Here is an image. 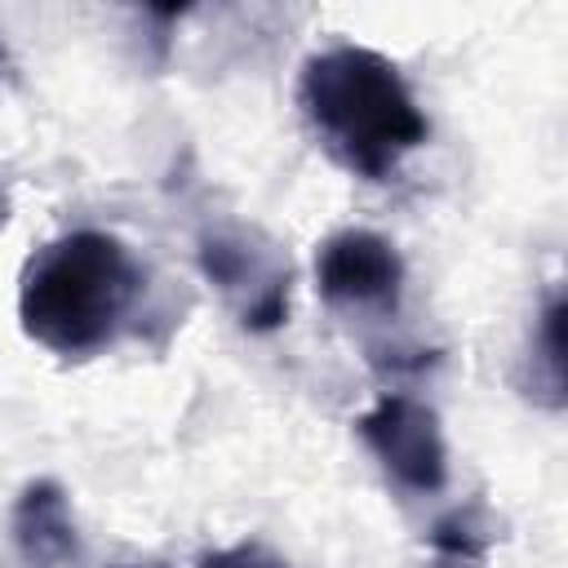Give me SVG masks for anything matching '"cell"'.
<instances>
[{
  "instance_id": "cell-9",
  "label": "cell",
  "mask_w": 568,
  "mask_h": 568,
  "mask_svg": "<svg viewBox=\"0 0 568 568\" xmlns=\"http://www.w3.org/2000/svg\"><path fill=\"white\" fill-rule=\"evenodd\" d=\"M200 568H284V559L275 550H266L262 541H240V546H226V550L204 555Z\"/></svg>"
},
{
  "instance_id": "cell-3",
  "label": "cell",
  "mask_w": 568,
  "mask_h": 568,
  "mask_svg": "<svg viewBox=\"0 0 568 568\" xmlns=\"http://www.w3.org/2000/svg\"><path fill=\"white\" fill-rule=\"evenodd\" d=\"M200 271L248 333H271L288 320V257L253 226H213L200 235Z\"/></svg>"
},
{
  "instance_id": "cell-12",
  "label": "cell",
  "mask_w": 568,
  "mask_h": 568,
  "mask_svg": "<svg viewBox=\"0 0 568 568\" xmlns=\"http://www.w3.org/2000/svg\"><path fill=\"white\" fill-rule=\"evenodd\" d=\"M4 67H9V49H4V40H0V75H4Z\"/></svg>"
},
{
  "instance_id": "cell-1",
  "label": "cell",
  "mask_w": 568,
  "mask_h": 568,
  "mask_svg": "<svg viewBox=\"0 0 568 568\" xmlns=\"http://www.w3.org/2000/svg\"><path fill=\"white\" fill-rule=\"evenodd\" d=\"M297 106L324 151L355 178L382 182L430 133L408 80L364 44H333L302 62Z\"/></svg>"
},
{
  "instance_id": "cell-5",
  "label": "cell",
  "mask_w": 568,
  "mask_h": 568,
  "mask_svg": "<svg viewBox=\"0 0 568 568\" xmlns=\"http://www.w3.org/2000/svg\"><path fill=\"white\" fill-rule=\"evenodd\" d=\"M315 288L328 306L346 311H386L399 302L404 288V257L399 248L364 226L337 231L315 253Z\"/></svg>"
},
{
  "instance_id": "cell-10",
  "label": "cell",
  "mask_w": 568,
  "mask_h": 568,
  "mask_svg": "<svg viewBox=\"0 0 568 568\" xmlns=\"http://www.w3.org/2000/svg\"><path fill=\"white\" fill-rule=\"evenodd\" d=\"M430 568H484V559H470V555H435Z\"/></svg>"
},
{
  "instance_id": "cell-6",
  "label": "cell",
  "mask_w": 568,
  "mask_h": 568,
  "mask_svg": "<svg viewBox=\"0 0 568 568\" xmlns=\"http://www.w3.org/2000/svg\"><path fill=\"white\" fill-rule=\"evenodd\" d=\"M9 532L27 568H80L84 564V541L71 519L67 488L58 479H31L18 493L9 510Z\"/></svg>"
},
{
  "instance_id": "cell-7",
  "label": "cell",
  "mask_w": 568,
  "mask_h": 568,
  "mask_svg": "<svg viewBox=\"0 0 568 568\" xmlns=\"http://www.w3.org/2000/svg\"><path fill=\"white\" fill-rule=\"evenodd\" d=\"M493 519L484 515L479 501L470 506H457L453 515H444L435 528H430V550L435 555H470V559H484V550L493 546Z\"/></svg>"
},
{
  "instance_id": "cell-13",
  "label": "cell",
  "mask_w": 568,
  "mask_h": 568,
  "mask_svg": "<svg viewBox=\"0 0 568 568\" xmlns=\"http://www.w3.org/2000/svg\"><path fill=\"white\" fill-rule=\"evenodd\" d=\"M111 568H164V564H111Z\"/></svg>"
},
{
  "instance_id": "cell-2",
  "label": "cell",
  "mask_w": 568,
  "mask_h": 568,
  "mask_svg": "<svg viewBox=\"0 0 568 568\" xmlns=\"http://www.w3.org/2000/svg\"><path fill=\"white\" fill-rule=\"evenodd\" d=\"M142 288L133 253L106 231H71L36 248L18 280L22 333L62 355L89 359L115 342Z\"/></svg>"
},
{
  "instance_id": "cell-8",
  "label": "cell",
  "mask_w": 568,
  "mask_h": 568,
  "mask_svg": "<svg viewBox=\"0 0 568 568\" xmlns=\"http://www.w3.org/2000/svg\"><path fill=\"white\" fill-rule=\"evenodd\" d=\"M532 351H537V368L546 377V404L559 408L564 404V297L555 293L546 302V311L537 315V333H532ZM532 368V373H537Z\"/></svg>"
},
{
  "instance_id": "cell-11",
  "label": "cell",
  "mask_w": 568,
  "mask_h": 568,
  "mask_svg": "<svg viewBox=\"0 0 568 568\" xmlns=\"http://www.w3.org/2000/svg\"><path fill=\"white\" fill-rule=\"evenodd\" d=\"M4 222H9V191L0 186V226H4Z\"/></svg>"
},
{
  "instance_id": "cell-4",
  "label": "cell",
  "mask_w": 568,
  "mask_h": 568,
  "mask_svg": "<svg viewBox=\"0 0 568 568\" xmlns=\"http://www.w3.org/2000/svg\"><path fill=\"white\" fill-rule=\"evenodd\" d=\"M355 435L382 462V470L408 493H439L448 479V448L435 408L413 395H382L355 417Z\"/></svg>"
}]
</instances>
